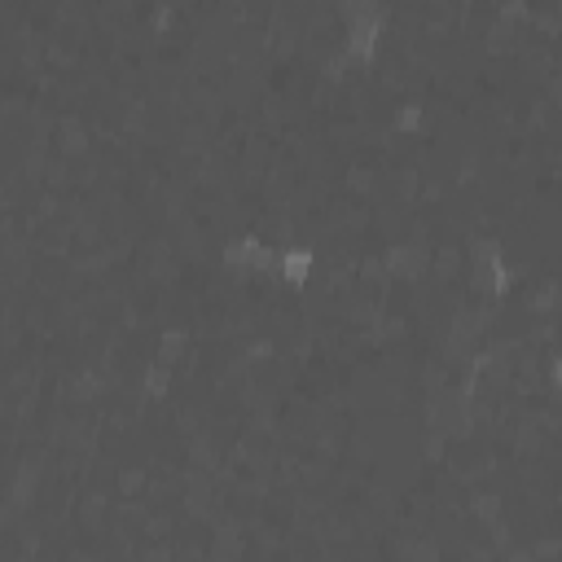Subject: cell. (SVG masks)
Here are the masks:
<instances>
[{
  "mask_svg": "<svg viewBox=\"0 0 562 562\" xmlns=\"http://www.w3.org/2000/svg\"><path fill=\"white\" fill-rule=\"evenodd\" d=\"M549 382H553V386L562 391V351H558V356L549 360Z\"/></svg>",
  "mask_w": 562,
  "mask_h": 562,
  "instance_id": "obj_1",
  "label": "cell"
}]
</instances>
